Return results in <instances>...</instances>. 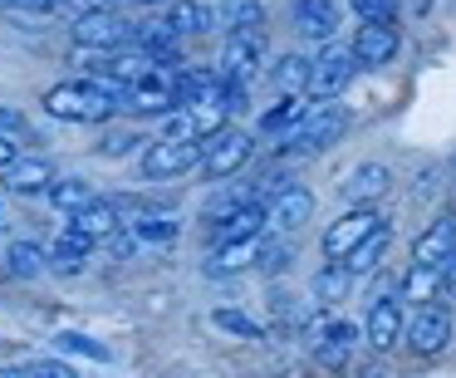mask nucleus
<instances>
[{
  "instance_id": "obj_27",
  "label": "nucleus",
  "mask_w": 456,
  "mask_h": 378,
  "mask_svg": "<svg viewBox=\"0 0 456 378\" xmlns=\"http://www.w3.org/2000/svg\"><path fill=\"white\" fill-rule=\"evenodd\" d=\"M256 246H260V236H250V241H221V246H211L207 275H240V270H250V266H256Z\"/></svg>"
},
{
  "instance_id": "obj_17",
  "label": "nucleus",
  "mask_w": 456,
  "mask_h": 378,
  "mask_svg": "<svg viewBox=\"0 0 456 378\" xmlns=\"http://www.w3.org/2000/svg\"><path fill=\"white\" fill-rule=\"evenodd\" d=\"M64 221H69V226L79 231V236H89L94 246H103V241H109L113 231H118L123 211H118V201H113V197H94L89 207H79L74 217H64Z\"/></svg>"
},
{
  "instance_id": "obj_40",
  "label": "nucleus",
  "mask_w": 456,
  "mask_h": 378,
  "mask_svg": "<svg viewBox=\"0 0 456 378\" xmlns=\"http://www.w3.org/2000/svg\"><path fill=\"white\" fill-rule=\"evenodd\" d=\"M15 158H20V143H15V138H0V168H11Z\"/></svg>"
},
{
  "instance_id": "obj_15",
  "label": "nucleus",
  "mask_w": 456,
  "mask_h": 378,
  "mask_svg": "<svg viewBox=\"0 0 456 378\" xmlns=\"http://www.w3.org/2000/svg\"><path fill=\"white\" fill-rule=\"evenodd\" d=\"M452 256H456V217L427 221V231H417V241H412V260H417V266L446 270V260H452Z\"/></svg>"
},
{
  "instance_id": "obj_22",
  "label": "nucleus",
  "mask_w": 456,
  "mask_h": 378,
  "mask_svg": "<svg viewBox=\"0 0 456 378\" xmlns=\"http://www.w3.org/2000/svg\"><path fill=\"white\" fill-rule=\"evenodd\" d=\"M0 266H5V275H11V280H35V275H45V270H50V251H45L40 241H30V236L5 241Z\"/></svg>"
},
{
  "instance_id": "obj_24",
  "label": "nucleus",
  "mask_w": 456,
  "mask_h": 378,
  "mask_svg": "<svg viewBox=\"0 0 456 378\" xmlns=\"http://www.w3.org/2000/svg\"><path fill=\"white\" fill-rule=\"evenodd\" d=\"M94 197H99V192H94L89 177H54L50 187H45V207H50L54 217H74V211L89 207Z\"/></svg>"
},
{
  "instance_id": "obj_11",
  "label": "nucleus",
  "mask_w": 456,
  "mask_h": 378,
  "mask_svg": "<svg viewBox=\"0 0 456 378\" xmlns=\"http://www.w3.org/2000/svg\"><path fill=\"white\" fill-rule=\"evenodd\" d=\"M309 217H314V192L299 187V182H289L285 192H275V197L265 201V221H270V231H280V236L305 231Z\"/></svg>"
},
{
  "instance_id": "obj_38",
  "label": "nucleus",
  "mask_w": 456,
  "mask_h": 378,
  "mask_svg": "<svg viewBox=\"0 0 456 378\" xmlns=\"http://www.w3.org/2000/svg\"><path fill=\"white\" fill-rule=\"evenodd\" d=\"M358 21H397V0H348Z\"/></svg>"
},
{
  "instance_id": "obj_10",
  "label": "nucleus",
  "mask_w": 456,
  "mask_h": 378,
  "mask_svg": "<svg viewBox=\"0 0 456 378\" xmlns=\"http://www.w3.org/2000/svg\"><path fill=\"white\" fill-rule=\"evenodd\" d=\"M403 329H407L403 300H397V295H373V305H368V319H363L368 349H378V354L397 349V344H403Z\"/></svg>"
},
{
  "instance_id": "obj_26",
  "label": "nucleus",
  "mask_w": 456,
  "mask_h": 378,
  "mask_svg": "<svg viewBox=\"0 0 456 378\" xmlns=\"http://www.w3.org/2000/svg\"><path fill=\"white\" fill-rule=\"evenodd\" d=\"M309 70H314V54L289 50L270 64V84H275V94H309Z\"/></svg>"
},
{
  "instance_id": "obj_34",
  "label": "nucleus",
  "mask_w": 456,
  "mask_h": 378,
  "mask_svg": "<svg viewBox=\"0 0 456 378\" xmlns=\"http://www.w3.org/2000/svg\"><path fill=\"white\" fill-rule=\"evenodd\" d=\"M142 143H148V138H142L138 128H109L99 138V152H103V158H133V152H142Z\"/></svg>"
},
{
  "instance_id": "obj_8",
  "label": "nucleus",
  "mask_w": 456,
  "mask_h": 378,
  "mask_svg": "<svg viewBox=\"0 0 456 378\" xmlns=\"http://www.w3.org/2000/svg\"><path fill=\"white\" fill-rule=\"evenodd\" d=\"M354 74H358L354 50L324 40V50L314 54V70H309V94H314V99H334V94H344L348 84H354Z\"/></svg>"
},
{
  "instance_id": "obj_12",
  "label": "nucleus",
  "mask_w": 456,
  "mask_h": 378,
  "mask_svg": "<svg viewBox=\"0 0 456 378\" xmlns=\"http://www.w3.org/2000/svg\"><path fill=\"white\" fill-rule=\"evenodd\" d=\"M123 221L133 226V236H138L142 251H167V246H177V236H182V217H177V211H162L158 201L128 211Z\"/></svg>"
},
{
  "instance_id": "obj_36",
  "label": "nucleus",
  "mask_w": 456,
  "mask_h": 378,
  "mask_svg": "<svg viewBox=\"0 0 456 378\" xmlns=\"http://www.w3.org/2000/svg\"><path fill=\"white\" fill-rule=\"evenodd\" d=\"M0 138H15V143H30L35 138L30 119H25L20 109H11V103H0Z\"/></svg>"
},
{
  "instance_id": "obj_5",
  "label": "nucleus",
  "mask_w": 456,
  "mask_h": 378,
  "mask_svg": "<svg viewBox=\"0 0 456 378\" xmlns=\"http://www.w3.org/2000/svg\"><path fill=\"white\" fill-rule=\"evenodd\" d=\"M403 344H407L412 358H436L446 344H452V315H446L442 300L417 305V315L407 319V329H403Z\"/></svg>"
},
{
  "instance_id": "obj_7",
  "label": "nucleus",
  "mask_w": 456,
  "mask_h": 378,
  "mask_svg": "<svg viewBox=\"0 0 456 378\" xmlns=\"http://www.w3.org/2000/svg\"><path fill=\"white\" fill-rule=\"evenodd\" d=\"M265 60H270L265 30H226V45H221V70H226L231 79H240V84L260 79Z\"/></svg>"
},
{
  "instance_id": "obj_25",
  "label": "nucleus",
  "mask_w": 456,
  "mask_h": 378,
  "mask_svg": "<svg viewBox=\"0 0 456 378\" xmlns=\"http://www.w3.org/2000/svg\"><path fill=\"white\" fill-rule=\"evenodd\" d=\"M446 290V270L436 266H407V275L397 280V300H412V305H427V300H442Z\"/></svg>"
},
{
  "instance_id": "obj_23",
  "label": "nucleus",
  "mask_w": 456,
  "mask_h": 378,
  "mask_svg": "<svg viewBox=\"0 0 456 378\" xmlns=\"http://www.w3.org/2000/svg\"><path fill=\"white\" fill-rule=\"evenodd\" d=\"M387 246H393V221H383L378 231H368L363 241H358L354 251H348L338 266L348 270V275H373L378 266H383V256H387Z\"/></svg>"
},
{
  "instance_id": "obj_9",
  "label": "nucleus",
  "mask_w": 456,
  "mask_h": 378,
  "mask_svg": "<svg viewBox=\"0 0 456 378\" xmlns=\"http://www.w3.org/2000/svg\"><path fill=\"white\" fill-rule=\"evenodd\" d=\"M383 221H387V217H378V207H348L338 221H329L324 241H319V246H324V260H344L348 251H354L358 241L368 236V231L383 226Z\"/></svg>"
},
{
  "instance_id": "obj_42",
  "label": "nucleus",
  "mask_w": 456,
  "mask_h": 378,
  "mask_svg": "<svg viewBox=\"0 0 456 378\" xmlns=\"http://www.w3.org/2000/svg\"><path fill=\"white\" fill-rule=\"evenodd\" d=\"M446 295H452V300H456V256H452V260H446Z\"/></svg>"
},
{
  "instance_id": "obj_30",
  "label": "nucleus",
  "mask_w": 456,
  "mask_h": 378,
  "mask_svg": "<svg viewBox=\"0 0 456 378\" xmlns=\"http://www.w3.org/2000/svg\"><path fill=\"white\" fill-rule=\"evenodd\" d=\"M216 25H226V30H265V5L260 0H216Z\"/></svg>"
},
{
  "instance_id": "obj_41",
  "label": "nucleus",
  "mask_w": 456,
  "mask_h": 378,
  "mask_svg": "<svg viewBox=\"0 0 456 378\" xmlns=\"http://www.w3.org/2000/svg\"><path fill=\"white\" fill-rule=\"evenodd\" d=\"M109 5H138V11H152V5H167V0H109Z\"/></svg>"
},
{
  "instance_id": "obj_29",
  "label": "nucleus",
  "mask_w": 456,
  "mask_h": 378,
  "mask_svg": "<svg viewBox=\"0 0 456 378\" xmlns=\"http://www.w3.org/2000/svg\"><path fill=\"white\" fill-rule=\"evenodd\" d=\"M348 285H354V275H348L338 260H329V266L309 280V295H314L319 309H334V305H344V300H348Z\"/></svg>"
},
{
  "instance_id": "obj_14",
  "label": "nucleus",
  "mask_w": 456,
  "mask_h": 378,
  "mask_svg": "<svg viewBox=\"0 0 456 378\" xmlns=\"http://www.w3.org/2000/svg\"><path fill=\"white\" fill-rule=\"evenodd\" d=\"M270 221H265V201H246V207H231L226 217L207 221V236L211 246H221V241H250V236H265Z\"/></svg>"
},
{
  "instance_id": "obj_39",
  "label": "nucleus",
  "mask_w": 456,
  "mask_h": 378,
  "mask_svg": "<svg viewBox=\"0 0 456 378\" xmlns=\"http://www.w3.org/2000/svg\"><path fill=\"white\" fill-rule=\"evenodd\" d=\"M103 246H109L118 260H133V256L142 251V246H138V236H133V226H128V221H118V231H113V236L103 241Z\"/></svg>"
},
{
  "instance_id": "obj_13",
  "label": "nucleus",
  "mask_w": 456,
  "mask_h": 378,
  "mask_svg": "<svg viewBox=\"0 0 456 378\" xmlns=\"http://www.w3.org/2000/svg\"><path fill=\"white\" fill-rule=\"evenodd\" d=\"M348 50H354L358 70H383L397 54V25L393 21H363L358 35L348 40Z\"/></svg>"
},
{
  "instance_id": "obj_6",
  "label": "nucleus",
  "mask_w": 456,
  "mask_h": 378,
  "mask_svg": "<svg viewBox=\"0 0 456 378\" xmlns=\"http://www.w3.org/2000/svg\"><path fill=\"white\" fill-rule=\"evenodd\" d=\"M69 30H74V45H94V50H118V45L133 40V21L123 11H113L109 0H99L79 21H69Z\"/></svg>"
},
{
  "instance_id": "obj_35",
  "label": "nucleus",
  "mask_w": 456,
  "mask_h": 378,
  "mask_svg": "<svg viewBox=\"0 0 456 378\" xmlns=\"http://www.w3.org/2000/svg\"><path fill=\"white\" fill-rule=\"evenodd\" d=\"M5 374H50V378H74V368L64 358H20V364H5Z\"/></svg>"
},
{
  "instance_id": "obj_21",
  "label": "nucleus",
  "mask_w": 456,
  "mask_h": 378,
  "mask_svg": "<svg viewBox=\"0 0 456 378\" xmlns=\"http://www.w3.org/2000/svg\"><path fill=\"white\" fill-rule=\"evenodd\" d=\"M45 251H50V270L79 275V270L89 266V256H94V241H89V236H79V231H74L69 221H64V226L54 231V241H50Z\"/></svg>"
},
{
  "instance_id": "obj_19",
  "label": "nucleus",
  "mask_w": 456,
  "mask_h": 378,
  "mask_svg": "<svg viewBox=\"0 0 456 378\" xmlns=\"http://www.w3.org/2000/svg\"><path fill=\"white\" fill-rule=\"evenodd\" d=\"M54 177H60V172L45 158H15L11 168H0V182H5V192H15V197H45V187H50Z\"/></svg>"
},
{
  "instance_id": "obj_18",
  "label": "nucleus",
  "mask_w": 456,
  "mask_h": 378,
  "mask_svg": "<svg viewBox=\"0 0 456 378\" xmlns=\"http://www.w3.org/2000/svg\"><path fill=\"white\" fill-rule=\"evenodd\" d=\"M289 15H295V30L305 40H334L338 30V5L334 0H289Z\"/></svg>"
},
{
  "instance_id": "obj_37",
  "label": "nucleus",
  "mask_w": 456,
  "mask_h": 378,
  "mask_svg": "<svg viewBox=\"0 0 456 378\" xmlns=\"http://www.w3.org/2000/svg\"><path fill=\"white\" fill-rule=\"evenodd\" d=\"M5 15H20V21H45V15L60 11V0H0Z\"/></svg>"
},
{
  "instance_id": "obj_32",
  "label": "nucleus",
  "mask_w": 456,
  "mask_h": 378,
  "mask_svg": "<svg viewBox=\"0 0 456 378\" xmlns=\"http://www.w3.org/2000/svg\"><path fill=\"white\" fill-rule=\"evenodd\" d=\"M211 325L221 329V334H231V339H265V325H256L250 315H240V309H211Z\"/></svg>"
},
{
  "instance_id": "obj_33",
  "label": "nucleus",
  "mask_w": 456,
  "mask_h": 378,
  "mask_svg": "<svg viewBox=\"0 0 456 378\" xmlns=\"http://www.w3.org/2000/svg\"><path fill=\"white\" fill-rule=\"evenodd\" d=\"M54 344L64 349V354H84V358H94V364H113V354L99 344V339H89V334H79V329H60L54 334Z\"/></svg>"
},
{
  "instance_id": "obj_31",
  "label": "nucleus",
  "mask_w": 456,
  "mask_h": 378,
  "mask_svg": "<svg viewBox=\"0 0 456 378\" xmlns=\"http://www.w3.org/2000/svg\"><path fill=\"white\" fill-rule=\"evenodd\" d=\"M289 260H295V246H289V241H280V236H260V246H256V266H260V275H285Z\"/></svg>"
},
{
  "instance_id": "obj_1",
  "label": "nucleus",
  "mask_w": 456,
  "mask_h": 378,
  "mask_svg": "<svg viewBox=\"0 0 456 378\" xmlns=\"http://www.w3.org/2000/svg\"><path fill=\"white\" fill-rule=\"evenodd\" d=\"M344 128H348V109H344V103H329V99H314V94H309L305 119L285 133V143L275 148V158L280 162L314 158V152H324L329 143H338V133H344Z\"/></svg>"
},
{
  "instance_id": "obj_3",
  "label": "nucleus",
  "mask_w": 456,
  "mask_h": 378,
  "mask_svg": "<svg viewBox=\"0 0 456 378\" xmlns=\"http://www.w3.org/2000/svg\"><path fill=\"white\" fill-rule=\"evenodd\" d=\"M138 168L148 182H172V177H187L191 168H201V143L197 138H152L148 148L138 152Z\"/></svg>"
},
{
  "instance_id": "obj_44",
  "label": "nucleus",
  "mask_w": 456,
  "mask_h": 378,
  "mask_svg": "<svg viewBox=\"0 0 456 378\" xmlns=\"http://www.w3.org/2000/svg\"><path fill=\"white\" fill-rule=\"evenodd\" d=\"M452 177H456V172H452Z\"/></svg>"
},
{
  "instance_id": "obj_4",
  "label": "nucleus",
  "mask_w": 456,
  "mask_h": 378,
  "mask_svg": "<svg viewBox=\"0 0 456 378\" xmlns=\"http://www.w3.org/2000/svg\"><path fill=\"white\" fill-rule=\"evenodd\" d=\"M256 158V138H250L246 128H221V133H211L207 143H201V172H207L211 182H226V177H236L246 162Z\"/></svg>"
},
{
  "instance_id": "obj_16",
  "label": "nucleus",
  "mask_w": 456,
  "mask_h": 378,
  "mask_svg": "<svg viewBox=\"0 0 456 378\" xmlns=\"http://www.w3.org/2000/svg\"><path fill=\"white\" fill-rule=\"evenodd\" d=\"M387 187H393L387 162H358L344 182V201L348 207H378V197H387Z\"/></svg>"
},
{
  "instance_id": "obj_28",
  "label": "nucleus",
  "mask_w": 456,
  "mask_h": 378,
  "mask_svg": "<svg viewBox=\"0 0 456 378\" xmlns=\"http://www.w3.org/2000/svg\"><path fill=\"white\" fill-rule=\"evenodd\" d=\"M305 109H309V94H280L275 109L260 113V133H265V138H285V133L305 119Z\"/></svg>"
},
{
  "instance_id": "obj_2",
  "label": "nucleus",
  "mask_w": 456,
  "mask_h": 378,
  "mask_svg": "<svg viewBox=\"0 0 456 378\" xmlns=\"http://www.w3.org/2000/svg\"><path fill=\"white\" fill-rule=\"evenodd\" d=\"M45 113L60 123H109L118 119V109H113L109 94H99L89 79H64V84H50L45 89Z\"/></svg>"
},
{
  "instance_id": "obj_20",
  "label": "nucleus",
  "mask_w": 456,
  "mask_h": 378,
  "mask_svg": "<svg viewBox=\"0 0 456 378\" xmlns=\"http://www.w3.org/2000/svg\"><path fill=\"white\" fill-rule=\"evenodd\" d=\"M162 21L172 25V35H177V40H197V35L216 30V5H201V0H167Z\"/></svg>"
},
{
  "instance_id": "obj_43",
  "label": "nucleus",
  "mask_w": 456,
  "mask_h": 378,
  "mask_svg": "<svg viewBox=\"0 0 456 378\" xmlns=\"http://www.w3.org/2000/svg\"><path fill=\"white\" fill-rule=\"evenodd\" d=\"M0 221H5V201H0Z\"/></svg>"
}]
</instances>
